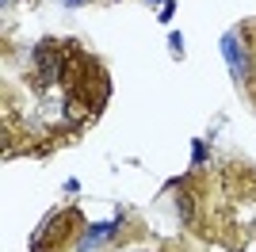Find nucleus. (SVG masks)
I'll list each match as a JSON object with an SVG mask.
<instances>
[{"mask_svg": "<svg viewBox=\"0 0 256 252\" xmlns=\"http://www.w3.org/2000/svg\"><path fill=\"white\" fill-rule=\"evenodd\" d=\"M122 226V218H115V222H104V226H92L88 230V237H84V244H80V252H92V244L100 241V237H115V230Z\"/></svg>", "mask_w": 256, "mask_h": 252, "instance_id": "obj_3", "label": "nucleus"}, {"mask_svg": "<svg viewBox=\"0 0 256 252\" xmlns=\"http://www.w3.org/2000/svg\"><path fill=\"white\" fill-rule=\"evenodd\" d=\"M69 226H80V214H76V210H62V214H54L50 226H46V230L34 237V252H50L54 244H58L65 233H69Z\"/></svg>", "mask_w": 256, "mask_h": 252, "instance_id": "obj_1", "label": "nucleus"}, {"mask_svg": "<svg viewBox=\"0 0 256 252\" xmlns=\"http://www.w3.org/2000/svg\"><path fill=\"white\" fill-rule=\"evenodd\" d=\"M222 54H226V62H230V69H234V76L245 80L248 76V58H245V50H241L237 34H222Z\"/></svg>", "mask_w": 256, "mask_h": 252, "instance_id": "obj_2", "label": "nucleus"}, {"mask_svg": "<svg viewBox=\"0 0 256 252\" xmlns=\"http://www.w3.org/2000/svg\"><path fill=\"white\" fill-rule=\"evenodd\" d=\"M192 160H195V164H203V160H206V142H195V146H192Z\"/></svg>", "mask_w": 256, "mask_h": 252, "instance_id": "obj_4", "label": "nucleus"}]
</instances>
